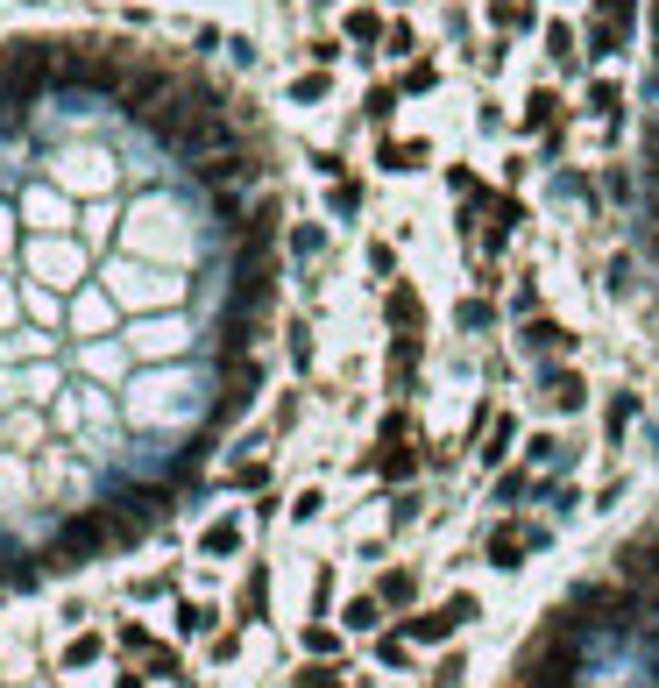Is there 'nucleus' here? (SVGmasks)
<instances>
[{
    "instance_id": "nucleus-1",
    "label": "nucleus",
    "mask_w": 659,
    "mask_h": 688,
    "mask_svg": "<svg viewBox=\"0 0 659 688\" xmlns=\"http://www.w3.org/2000/svg\"><path fill=\"white\" fill-rule=\"evenodd\" d=\"M107 547H121V532H114V504L107 511H86V518H71V525H57V540H50V561L43 568H86L93 554H107Z\"/></svg>"
},
{
    "instance_id": "nucleus-2",
    "label": "nucleus",
    "mask_w": 659,
    "mask_h": 688,
    "mask_svg": "<svg viewBox=\"0 0 659 688\" xmlns=\"http://www.w3.org/2000/svg\"><path fill=\"white\" fill-rule=\"evenodd\" d=\"M475 610H482V603H475L468 589H454L447 603H433V610H426V618H411L404 632H411V639H426V646H440V639H454V632H461V625L475 618Z\"/></svg>"
},
{
    "instance_id": "nucleus-3",
    "label": "nucleus",
    "mask_w": 659,
    "mask_h": 688,
    "mask_svg": "<svg viewBox=\"0 0 659 688\" xmlns=\"http://www.w3.org/2000/svg\"><path fill=\"white\" fill-rule=\"evenodd\" d=\"M532 547H546V525H497L489 532V568H518Z\"/></svg>"
},
{
    "instance_id": "nucleus-4",
    "label": "nucleus",
    "mask_w": 659,
    "mask_h": 688,
    "mask_svg": "<svg viewBox=\"0 0 659 688\" xmlns=\"http://www.w3.org/2000/svg\"><path fill=\"white\" fill-rule=\"evenodd\" d=\"M383 313H390V327H397V334H419V327H426V305H419V291H411V284H390Z\"/></svg>"
},
{
    "instance_id": "nucleus-5",
    "label": "nucleus",
    "mask_w": 659,
    "mask_h": 688,
    "mask_svg": "<svg viewBox=\"0 0 659 688\" xmlns=\"http://www.w3.org/2000/svg\"><path fill=\"white\" fill-rule=\"evenodd\" d=\"M582 398H589V384H582L574 369H546V405H553V412H574Z\"/></svg>"
},
{
    "instance_id": "nucleus-6",
    "label": "nucleus",
    "mask_w": 659,
    "mask_h": 688,
    "mask_svg": "<svg viewBox=\"0 0 659 688\" xmlns=\"http://www.w3.org/2000/svg\"><path fill=\"white\" fill-rule=\"evenodd\" d=\"M199 554H206V561H227V554H241V525H234V518H213V525L199 532Z\"/></svg>"
},
{
    "instance_id": "nucleus-7",
    "label": "nucleus",
    "mask_w": 659,
    "mask_h": 688,
    "mask_svg": "<svg viewBox=\"0 0 659 688\" xmlns=\"http://www.w3.org/2000/svg\"><path fill=\"white\" fill-rule=\"evenodd\" d=\"M263 610H270V568L256 561V568H249V582H241V625H256Z\"/></svg>"
},
{
    "instance_id": "nucleus-8",
    "label": "nucleus",
    "mask_w": 659,
    "mask_h": 688,
    "mask_svg": "<svg viewBox=\"0 0 659 688\" xmlns=\"http://www.w3.org/2000/svg\"><path fill=\"white\" fill-rule=\"evenodd\" d=\"M525 348H532V355H560V348H574V334H567L560 320H532V327H525Z\"/></svg>"
},
{
    "instance_id": "nucleus-9",
    "label": "nucleus",
    "mask_w": 659,
    "mask_h": 688,
    "mask_svg": "<svg viewBox=\"0 0 659 688\" xmlns=\"http://www.w3.org/2000/svg\"><path fill=\"white\" fill-rule=\"evenodd\" d=\"M376 596H383V603H390V610H404V603H411V596H419V575H411V568H390V575H383V582H376Z\"/></svg>"
},
{
    "instance_id": "nucleus-10",
    "label": "nucleus",
    "mask_w": 659,
    "mask_h": 688,
    "mask_svg": "<svg viewBox=\"0 0 659 688\" xmlns=\"http://www.w3.org/2000/svg\"><path fill=\"white\" fill-rule=\"evenodd\" d=\"M411 369H419V334H397L390 341V384H411Z\"/></svg>"
},
{
    "instance_id": "nucleus-11",
    "label": "nucleus",
    "mask_w": 659,
    "mask_h": 688,
    "mask_svg": "<svg viewBox=\"0 0 659 688\" xmlns=\"http://www.w3.org/2000/svg\"><path fill=\"white\" fill-rule=\"evenodd\" d=\"M341 625H348V632H376V625H383V596H355Z\"/></svg>"
},
{
    "instance_id": "nucleus-12",
    "label": "nucleus",
    "mask_w": 659,
    "mask_h": 688,
    "mask_svg": "<svg viewBox=\"0 0 659 688\" xmlns=\"http://www.w3.org/2000/svg\"><path fill=\"white\" fill-rule=\"evenodd\" d=\"M426 164V142H383V171H419Z\"/></svg>"
},
{
    "instance_id": "nucleus-13",
    "label": "nucleus",
    "mask_w": 659,
    "mask_h": 688,
    "mask_svg": "<svg viewBox=\"0 0 659 688\" xmlns=\"http://www.w3.org/2000/svg\"><path fill=\"white\" fill-rule=\"evenodd\" d=\"M100 653H107V639H100V632H78V639L64 646V667H93Z\"/></svg>"
},
{
    "instance_id": "nucleus-14",
    "label": "nucleus",
    "mask_w": 659,
    "mask_h": 688,
    "mask_svg": "<svg viewBox=\"0 0 659 688\" xmlns=\"http://www.w3.org/2000/svg\"><path fill=\"white\" fill-rule=\"evenodd\" d=\"M518 220H525V206H518V199H504V206H497V227H489V249H504V242L518 235Z\"/></svg>"
},
{
    "instance_id": "nucleus-15",
    "label": "nucleus",
    "mask_w": 659,
    "mask_h": 688,
    "mask_svg": "<svg viewBox=\"0 0 659 688\" xmlns=\"http://www.w3.org/2000/svg\"><path fill=\"white\" fill-rule=\"evenodd\" d=\"M341 674H348V667H334V660H312V667H298V688H341Z\"/></svg>"
},
{
    "instance_id": "nucleus-16",
    "label": "nucleus",
    "mask_w": 659,
    "mask_h": 688,
    "mask_svg": "<svg viewBox=\"0 0 659 688\" xmlns=\"http://www.w3.org/2000/svg\"><path fill=\"white\" fill-rule=\"evenodd\" d=\"M411 469H419V454L404 440H383V476H411Z\"/></svg>"
},
{
    "instance_id": "nucleus-17",
    "label": "nucleus",
    "mask_w": 659,
    "mask_h": 688,
    "mask_svg": "<svg viewBox=\"0 0 659 688\" xmlns=\"http://www.w3.org/2000/svg\"><path fill=\"white\" fill-rule=\"evenodd\" d=\"M376 660H383V667H404V660H411V632H383V639H376Z\"/></svg>"
},
{
    "instance_id": "nucleus-18",
    "label": "nucleus",
    "mask_w": 659,
    "mask_h": 688,
    "mask_svg": "<svg viewBox=\"0 0 659 688\" xmlns=\"http://www.w3.org/2000/svg\"><path fill=\"white\" fill-rule=\"evenodd\" d=\"M511 440H518V419H497V433H489V447H482V462H504Z\"/></svg>"
},
{
    "instance_id": "nucleus-19",
    "label": "nucleus",
    "mask_w": 659,
    "mask_h": 688,
    "mask_svg": "<svg viewBox=\"0 0 659 688\" xmlns=\"http://www.w3.org/2000/svg\"><path fill=\"white\" fill-rule=\"evenodd\" d=\"M589 107H596L603 121H617V107H624V93H617L610 79H596V86H589Z\"/></svg>"
},
{
    "instance_id": "nucleus-20",
    "label": "nucleus",
    "mask_w": 659,
    "mask_h": 688,
    "mask_svg": "<svg viewBox=\"0 0 659 688\" xmlns=\"http://www.w3.org/2000/svg\"><path fill=\"white\" fill-rule=\"evenodd\" d=\"M539 483L525 476V469H511V476H497V504H518V497H532Z\"/></svg>"
},
{
    "instance_id": "nucleus-21",
    "label": "nucleus",
    "mask_w": 659,
    "mask_h": 688,
    "mask_svg": "<svg viewBox=\"0 0 659 688\" xmlns=\"http://www.w3.org/2000/svg\"><path fill=\"white\" fill-rule=\"evenodd\" d=\"M149 674H156V681H178V674H185V660H178L171 646H156V653H149Z\"/></svg>"
},
{
    "instance_id": "nucleus-22",
    "label": "nucleus",
    "mask_w": 659,
    "mask_h": 688,
    "mask_svg": "<svg viewBox=\"0 0 659 688\" xmlns=\"http://www.w3.org/2000/svg\"><path fill=\"white\" fill-rule=\"evenodd\" d=\"M305 646H312V653H334V646H341V632L326 625V618H312V625H305Z\"/></svg>"
},
{
    "instance_id": "nucleus-23",
    "label": "nucleus",
    "mask_w": 659,
    "mask_h": 688,
    "mask_svg": "<svg viewBox=\"0 0 659 688\" xmlns=\"http://www.w3.org/2000/svg\"><path fill=\"white\" fill-rule=\"evenodd\" d=\"M348 36H355V43H376V36H383V22H376L369 8H355V15H348Z\"/></svg>"
},
{
    "instance_id": "nucleus-24",
    "label": "nucleus",
    "mask_w": 659,
    "mask_h": 688,
    "mask_svg": "<svg viewBox=\"0 0 659 688\" xmlns=\"http://www.w3.org/2000/svg\"><path fill=\"white\" fill-rule=\"evenodd\" d=\"M546 50H553L560 64H574V29H567V22H553V29H546Z\"/></svg>"
},
{
    "instance_id": "nucleus-25",
    "label": "nucleus",
    "mask_w": 659,
    "mask_h": 688,
    "mask_svg": "<svg viewBox=\"0 0 659 688\" xmlns=\"http://www.w3.org/2000/svg\"><path fill=\"white\" fill-rule=\"evenodd\" d=\"M553 107H560L553 93H532V107H525V128H546V121H553Z\"/></svg>"
},
{
    "instance_id": "nucleus-26",
    "label": "nucleus",
    "mask_w": 659,
    "mask_h": 688,
    "mask_svg": "<svg viewBox=\"0 0 659 688\" xmlns=\"http://www.w3.org/2000/svg\"><path fill=\"white\" fill-rule=\"evenodd\" d=\"M631 412H638L631 398H610V419H603V426H610V440H624V426H631Z\"/></svg>"
},
{
    "instance_id": "nucleus-27",
    "label": "nucleus",
    "mask_w": 659,
    "mask_h": 688,
    "mask_svg": "<svg viewBox=\"0 0 659 688\" xmlns=\"http://www.w3.org/2000/svg\"><path fill=\"white\" fill-rule=\"evenodd\" d=\"M178 625H185V632H213V610H206V603H185Z\"/></svg>"
},
{
    "instance_id": "nucleus-28",
    "label": "nucleus",
    "mask_w": 659,
    "mask_h": 688,
    "mask_svg": "<svg viewBox=\"0 0 659 688\" xmlns=\"http://www.w3.org/2000/svg\"><path fill=\"white\" fill-rule=\"evenodd\" d=\"M220 178L234 185V178H241V157H213V164H206V185H220Z\"/></svg>"
},
{
    "instance_id": "nucleus-29",
    "label": "nucleus",
    "mask_w": 659,
    "mask_h": 688,
    "mask_svg": "<svg viewBox=\"0 0 659 688\" xmlns=\"http://www.w3.org/2000/svg\"><path fill=\"white\" fill-rule=\"evenodd\" d=\"M454 320H461V327H489V305H482V298H461Z\"/></svg>"
},
{
    "instance_id": "nucleus-30",
    "label": "nucleus",
    "mask_w": 659,
    "mask_h": 688,
    "mask_svg": "<svg viewBox=\"0 0 659 688\" xmlns=\"http://www.w3.org/2000/svg\"><path fill=\"white\" fill-rule=\"evenodd\" d=\"M263 476H270L263 462H241V469H234V490H263Z\"/></svg>"
},
{
    "instance_id": "nucleus-31",
    "label": "nucleus",
    "mask_w": 659,
    "mask_h": 688,
    "mask_svg": "<svg viewBox=\"0 0 659 688\" xmlns=\"http://www.w3.org/2000/svg\"><path fill=\"white\" fill-rule=\"evenodd\" d=\"M291 93H298V100H326V71H305V79H298Z\"/></svg>"
},
{
    "instance_id": "nucleus-32",
    "label": "nucleus",
    "mask_w": 659,
    "mask_h": 688,
    "mask_svg": "<svg viewBox=\"0 0 659 688\" xmlns=\"http://www.w3.org/2000/svg\"><path fill=\"white\" fill-rule=\"evenodd\" d=\"M433 79H440V71H433V64H411V71H404V93H426Z\"/></svg>"
},
{
    "instance_id": "nucleus-33",
    "label": "nucleus",
    "mask_w": 659,
    "mask_h": 688,
    "mask_svg": "<svg viewBox=\"0 0 659 688\" xmlns=\"http://www.w3.org/2000/svg\"><path fill=\"white\" fill-rule=\"evenodd\" d=\"M390 107H397V93H390V86H376V93H369V121H390Z\"/></svg>"
},
{
    "instance_id": "nucleus-34",
    "label": "nucleus",
    "mask_w": 659,
    "mask_h": 688,
    "mask_svg": "<svg viewBox=\"0 0 659 688\" xmlns=\"http://www.w3.org/2000/svg\"><path fill=\"white\" fill-rule=\"evenodd\" d=\"M355 206H362V185L341 178V185H334V213H355Z\"/></svg>"
},
{
    "instance_id": "nucleus-35",
    "label": "nucleus",
    "mask_w": 659,
    "mask_h": 688,
    "mask_svg": "<svg viewBox=\"0 0 659 688\" xmlns=\"http://www.w3.org/2000/svg\"><path fill=\"white\" fill-rule=\"evenodd\" d=\"M121 646H128V653H156V646H149V625H121Z\"/></svg>"
},
{
    "instance_id": "nucleus-36",
    "label": "nucleus",
    "mask_w": 659,
    "mask_h": 688,
    "mask_svg": "<svg viewBox=\"0 0 659 688\" xmlns=\"http://www.w3.org/2000/svg\"><path fill=\"white\" fill-rule=\"evenodd\" d=\"M603 8V22H617V29H631V0H596Z\"/></svg>"
},
{
    "instance_id": "nucleus-37",
    "label": "nucleus",
    "mask_w": 659,
    "mask_h": 688,
    "mask_svg": "<svg viewBox=\"0 0 659 688\" xmlns=\"http://www.w3.org/2000/svg\"><path fill=\"white\" fill-rule=\"evenodd\" d=\"M114 688H142V674H121V681H114Z\"/></svg>"
}]
</instances>
